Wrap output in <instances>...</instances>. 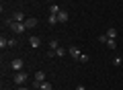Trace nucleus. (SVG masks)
Wrapping results in <instances>:
<instances>
[{"label": "nucleus", "mask_w": 123, "mask_h": 90, "mask_svg": "<svg viewBox=\"0 0 123 90\" xmlns=\"http://www.w3.org/2000/svg\"><path fill=\"white\" fill-rule=\"evenodd\" d=\"M6 27H8L14 35H23V33L27 31V25H25V23H14V21H10V18L6 21Z\"/></svg>", "instance_id": "nucleus-1"}, {"label": "nucleus", "mask_w": 123, "mask_h": 90, "mask_svg": "<svg viewBox=\"0 0 123 90\" xmlns=\"http://www.w3.org/2000/svg\"><path fill=\"white\" fill-rule=\"evenodd\" d=\"M27 78H29V76H27L25 72H17V74H14V84H17V86H23V84L27 82Z\"/></svg>", "instance_id": "nucleus-2"}, {"label": "nucleus", "mask_w": 123, "mask_h": 90, "mask_svg": "<svg viewBox=\"0 0 123 90\" xmlns=\"http://www.w3.org/2000/svg\"><path fill=\"white\" fill-rule=\"evenodd\" d=\"M10 21H14V23H25L27 18H25V12H12L10 14Z\"/></svg>", "instance_id": "nucleus-3"}, {"label": "nucleus", "mask_w": 123, "mask_h": 90, "mask_svg": "<svg viewBox=\"0 0 123 90\" xmlns=\"http://www.w3.org/2000/svg\"><path fill=\"white\" fill-rule=\"evenodd\" d=\"M29 45H31V47H35V49H39V45H41V39L37 37V35H31V37H29Z\"/></svg>", "instance_id": "nucleus-4"}, {"label": "nucleus", "mask_w": 123, "mask_h": 90, "mask_svg": "<svg viewBox=\"0 0 123 90\" xmlns=\"http://www.w3.org/2000/svg\"><path fill=\"white\" fill-rule=\"evenodd\" d=\"M70 55L74 57V60H80V55H82V51H80V47H76V45H72V47H70Z\"/></svg>", "instance_id": "nucleus-5"}, {"label": "nucleus", "mask_w": 123, "mask_h": 90, "mask_svg": "<svg viewBox=\"0 0 123 90\" xmlns=\"http://www.w3.org/2000/svg\"><path fill=\"white\" fill-rule=\"evenodd\" d=\"M10 66H12L14 72H23V66H25V61H23V60H14Z\"/></svg>", "instance_id": "nucleus-6"}, {"label": "nucleus", "mask_w": 123, "mask_h": 90, "mask_svg": "<svg viewBox=\"0 0 123 90\" xmlns=\"http://www.w3.org/2000/svg\"><path fill=\"white\" fill-rule=\"evenodd\" d=\"M41 82H45V74H43V72H37V74H35V88H39Z\"/></svg>", "instance_id": "nucleus-7"}, {"label": "nucleus", "mask_w": 123, "mask_h": 90, "mask_svg": "<svg viewBox=\"0 0 123 90\" xmlns=\"http://www.w3.org/2000/svg\"><path fill=\"white\" fill-rule=\"evenodd\" d=\"M68 18H70V14H68L66 10H60V12H57V21L60 23H68Z\"/></svg>", "instance_id": "nucleus-8"}, {"label": "nucleus", "mask_w": 123, "mask_h": 90, "mask_svg": "<svg viewBox=\"0 0 123 90\" xmlns=\"http://www.w3.org/2000/svg\"><path fill=\"white\" fill-rule=\"evenodd\" d=\"M105 35H107V37H109V39H117V29H113V27H109Z\"/></svg>", "instance_id": "nucleus-9"}, {"label": "nucleus", "mask_w": 123, "mask_h": 90, "mask_svg": "<svg viewBox=\"0 0 123 90\" xmlns=\"http://www.w3.org/2000/svg\"><path fill=\"white\" fill-rule=\"evenodd\" d=\"M25 25H27V29H33V27L37 25V18H27V21H25Z\"/></svg>", "instance_id": "nucleus-10"}, {"label": "nucleus", "mask_w": 123, "mask_h": 90, "mask_svg": "<svg viewBox=\"0 0 123 90\" xmlns=\"http://www.w3.org/2000/svg\"><path fill=\"white\" fill-rule=\"evenodd\" d=\"M57 47H60V43L51 39V41H49V51H53V53H55V49H57Z\"/></svg>", "instance_id": "nucleus-11"}, {"label": "nucleus", "mask_w": 123, "mask_h": 90, "mask_svg": "<svg viewBox=\"0 0 123 90\" xmlns=\"http://www.w3.org/2000/svg\"><path fill=\"white\" fill-rule=\"evenodd\" d=\"M107 47L109 49H117V41H115V39H109V41H107Z\"/></svg>", "instance_id": "nucleus-12"}, {"label": "nucleus", "mask_w": 123, "mask_h": 90, "mask_svg": "<svg viewBox=\"0 0 123 90\" xmlns=\"http://www.w3.org/2000/svg\"><path fill=\"white\" fill-rule=\"evenodd\" d=\"M64 55H66V49H64V47H57L55 49V57H64Z\"/></svg>", "instance_id": "nucleus-13"}, {"label": "nucleus", "mask_w": 123, "mask_h": 90, "mask_svg": "<svg viewBox=\"0 0 123 90\" xmlns=\"http://www.w3.org/2000/svg\"><path fill=\"white\" fill-rule=\"evenodd\" d=\"M39 90H51V84H49V82H41V84H39Z\"/></svg>", "instance_id": "nucleus-14"}, {"label": "nucleus", "mask_w": 123, "mask_h": 90, "mask_svg": "<svg viewBox=\"0 0 123 90\" xmlns=\"http://www.w3.org/2000/svg\"><path fill=\"white\" fill-rule=\"evenodd\" d=\"M47 21H49V25H55V23H60V21H57V14H49Z\"/></svg>", "instance_id": "nucleus-15"}, {"label": "nucleus", "mask_w": 123, "mask_h": 90, "mask_svg": "<svg viewBox=\"0 0 123 90\" xmlns=\"http://www.w3.org/2000/svg\"><path fill=\"white\" fill-rule=\"evenodd\" d=\"M0 47H2V49H4V47H8V39L0 37Z\"/></svg>", "instance_id": "nucleus-16"}, {"label": "nucleus", "mask_w": 123, "mask_h": 90, "mask_svg": "<svg viewBox=\"0 0 123 90\" xmlns=\"http://www.w3.org/2000/svg\"><path fill=\"white\" fill-rule=\"evenodd\" d=\"M60 10H62L60 6H57V4H53L51 8H49V12H51V14H57V12H60Z\"/></svg>", "instance_id": "nucleus-17"}, {"label": "nucleus", "mask_w": 123, "mask_h": 90, "mask_svg": "<svg viewBox=\"0 0 123 90\" xmlns=\"http://www.w3.org/2000/svg\"><path fill=\"white\" fill-rule=\"evenodd\" d=\"M98 41H101V43H103V45H107V41H109V37H107V35H105V33H103V35H101V37H98Z\"/></svg>", "instance_id": "nucleus-18"}, {"label": "nucleus", "mask_w": 123, "mask_h": 90, "mask_svg": "<svg viewBox=\"0 0 123 90\" xmlns=\"http://www.w3.org/2000/svg\"><path fill=\"white\" fill-rule=\"evenodd\" d=\"M121 64H123L121 57H115V60H113V66H121Z\"/></svg>", "instance_id": "nucleus-19"}, {"label": "nucleus", "mask_w": 123, "mask_h": 90, "mask_svg": "<svg viewBox=\"0 0 123 90\" xmlns=\"http://www.w3.org/2000/svg\"><path fill=\"white\" fill-rule=\"evenodd\" d=\"M78 61H82V64H84V61H88V55H86V53H82V55H80V60Z\"/></svg>", "instance_id": "nucleus-20"}, {"label": "nucleus", "mask_w": 123, "mask_h": 90, "mask_svg": "<svg viewBox=\"0 0 123 90\" xmlns=\"http://www.w3.org/2000/svg\"><path fill=\"white\" fill-rule=\"evenodd\" d=\"M17 45V39H8V47H14Z\"/></svg>", "instance_id": "nucleus-21"}, {"label": "nucleus", "mask_w": 123, "mask_h": 90, "mask_svg": "<svg viewBox=\"0 0 123 90\" xmlns=\"http://www.w3.org/2000/svg\"><path fill=\"white\" fill-rule=\"evenodd\" d=\"M76 90H86V88H84V86H76Z\"/></svg>", "instance_id": "nucleus-22"}, {"label": "nucleus", "mask_w": 123, "mask_h": 90, "mask_svg": "<svg viewBox=\"0 0 123 90\" xmlns=\"http://www.w3.org/2000/svg\"><path fill=\"white\" fill-rule=\"evenodd\" d=\"M18 90H27V88H25V86H18Z\"/></svg>", "instance_id": "nucleus-23"}, {"label": "nucleus", "mask_w": 123, "mask_h": 90, "mask_svg": "<svg viewBox=\"0 0 123 90\" xmlns=\"http://www.w3.org/2000/svg\"><path fill=\"white\" fill-rule=\"evenodd\" d=\"M35 90H39V88H35Z\"/></svg>", "instance_id": "nucleus-24"}]
</instances>
